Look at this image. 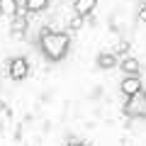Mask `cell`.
<instances>
[{
  "instance_id": "obj_16",
  "label": "cell",
  "mask_w": 146,
  "mask_h": 146,
  "mask_svg": "<svg viewBox=\"0 0 146 146\" xmlns=\"http://www.w3.org/2000/svg\"><path fill=\"white\" fill-rule=\"evenodd\" d=\"M0 17H3V10H0Z\"/></svg>"
},
{
  "instance_id": "obj_5",
  "label": "cell",
  "mask_w": 146,
  "mask_h": 146,
  "mask_svg": "<svg viewBox=\"0 0 146 146\" xmlns=\"http://www.w3.org/2000/svg\"><path fill=\"white\" fill-rule=\"evenodd\" d=\"M119 66H122V71H124L127 76H139V71H141V63L136 61L134 56H124L119 61Z\"/></svg>"
},
{
  "instance_id": "obj_12",
  "label": "cell",
  "mask_w": 146,
  "mask_h": 146,
  "mask_svg": "<svg viewBox=\"0 0 146 146\" xmlns=\"http://www.w3.org/2000/svg\"><path fill=\"white\" fill-rule=\"evenodd\" d=\"M127 51H129V44H127V42H122L119 46H117V54H127Z\"/></svg>"
},
{
  "instance_id": "obj_13",
  "label": "cell",
  "mask_w": 146,
  "mask_h": 146,
  "mask_svg": "<svg viewBox=\"0 0 146 146\" xmlns=\"http://www.w3.org/2000/svg\"><path fill=\"white\" fill-rule=\"evenodd\" d=\"M139 20H141V22H146V5L139 10Z\"/></svg>"
},
{
  "instance_id": "obj_15",
  "label": "cell",
  "mask_w": 146,
  "mask_h": 146,
  "mask_svg": "<svg viewBox=\"0 0 146 146\" xmlns=\"http://www.w3.org/2000/svg\"><path fill=\"white\" fill-rule=\"evenodd\" d=\"M0 112H7V110H5V105H3V102H0Z\"/></svg>"
},
{
  "instance_id": "obj_8",
  "label": "cell",
  "mask_w": 146,
  "mask_h": 146,
  "mask_svg": "<svg viewBox=\"0 0 146 146\" xmlns=\"http://www.w3.org/2000/svg\"><path fill=\"white\" fill-rule=\"evenodd\" d=\"M10 32H12V36H25V32H27V17H12Z\"/></svg>"
},
{
  "instance_id": "obj_1",
  "label": "cell",
  "mask_w": 146,
  "mask_h": 146,
  "mask_svg": "<svg viewBox=\"0 0 146 146\" xmlns=\"http://www.w3.org/2000/svg\"><path fill=\"white\" fill-rule=\"evenodd\" d=\"M39 46H42L44 56L49 61H61L68 54V34L54 32V29H42V34H39Z\"/></svg>"
},
{
  "instance_id": "obj_6",
  "label": "cell",
  "mask_w": 146,
  "mask_h": 146,
  "mask_svg": "<svg viewBox=\"0 0 146 146\" xmlns=\"http://www.w3.org/2000/svg\"><path fill=\"white\" fill-rule=\"evenodd\" d=\"M98 66H100V68H105V71H110V68L119 66V56H117V54L105 51V54H100V56H98Z\"/></svg>"
},
{
  "instance_id": "obj_11",
  "label": "cell",
  "mask_w": 146,
  "mask_h": 146,
  "mask_svg": "<svg viewBox=\"0 0 146 146\" xmlns=\"http://www.w3.org/2000/svg\"><path fill=\"white\" fill-rule=\"evenodd\" d=\"M83 20H85V17H80V15H73V20L68 22V25H71V29H80V27H83Z\"/></svg>"
},
{
  "instance_id": "obj_14",
  "label": "cell",
  "mask_w": 146,
  "mask_h": 146,
  "mask_svg": "<svg viewBox=\"0 0 146 146\" xmlns=\"http://www.w3.org/2000/svg\"><path fill=\"white\" fill-rule=\"evenodd\" d=\"M66 146H88V144H85V141H68Z\"/></svg>"
},
{
  "instance_id": "obj_10",
  "label": "cell",
  "mask_w": 146,
  "mask_h": 146,
  "mask_svg": "<svg viewBox=\"0 0 146 146\" xmlns=\"http://www.w3.org/2000/svg\"><path fill=\"white\" fill-rule=\"evenodd\" d=\"M46 5H49V0H25V7L29 10V15H32V12L46 10Z\"/></svg>"
},
{
  "instance_id": "obj_7",
  "label": "cell",
  "mask_w": 146,
  "mask_h": 146,
  "mask_svg": "<svg viewBox=\"0 0 146 146\" xmlns=\"http://www.w3.org/2000/svg\"><path fill=\"white\" fill-rule=\"evenodd\" d=\"M95 5H98V0H76V3H73L76 15H80V17H88L90 12L95 10Z\"/></svg>"
},
{
  "instance_id": "obj_4",
  "label": "cell",
  "mask_w": 146,
  "mask_h": 146,
  "mask_svg": "<svg viewBox=\"0 0 146 146\" xmlns=\"http://www.w3.org/2000/svg\"><path fill=\"white\" fill-rule=\"evenodd\" d=\"M141 78L139 76H127L124 80H122V93L127 95V98H131V95H136V93H141Z\"/></svg>"
},
{
  "instance_id": "obj_3",
  "label": "cell",
  "mask_w": 146,
  "mask_h": 146,
  "mask_svg": "<svg viewBox=\"0 0 146 146\" xmlns=\"http://www.w3.org/2000/svg\"><path fill=\"white\" fill-rule=\"evenodd\" d=\"M7 71H10L12 80H25L27 73H29V61L25 56H15L10 63H7Z\"/></svg>"
},
{
  "instance_id": "obj_2",
  "label": "cell",
  "mask_w": 146,
  "mask_h": 146,
  "mask_svg": "<svg viewBox=\"0 0 146 146\" xmlns=\"http://www.w3.org/2000/svg\"><path fill=\"white\" fill-rule=\"evenodd\" d=\"M124 115L127 117H134V119H146V93L131 95L127 98V105H124Z\"/></svg>"
},
{
  "instance_id": "obj_9",
  "label": "cell",
  "mask_w": 146,
  "mask_h": 146,
  "mask_svg": "<svg viewBox=\"0 0 146 146\" xmlns=\"http://www.w3.org/2000/svg\"><path fill=\"white\" fill-rule=\"evenodd\" d=\"M0 10H3V15H7V17H17L20 5H17V0H0Z\"/></svg>"
}]
</instances>
